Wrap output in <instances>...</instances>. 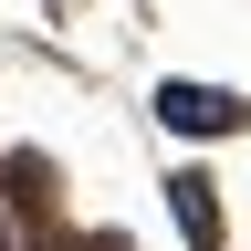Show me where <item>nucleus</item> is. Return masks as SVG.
Here are the masks:
<instances>
[{
    "mask_svg": "<svg viewBox=\"0 0 251 251\" xmlns=\"http://www.w3.org/2000/svg\"><path fill=\"white\" fill-rule=\"evenodd\" d=\"M157 126H168V136H241V126H251V105H241V94L230 84H157Z\"/></svg>",
    "mask_w": 251,
    "mask_h": 251,
    "instance_id": "nucleus-1",
    "label": "nucleus"
},
{
    "mask_svg": "<svg viewBox=\"0 0 251 251\" xmlns=\"http://www.w3.org/2000/svg\"><path fill=\"white\" fill-rule=\"evenodd\" d=\"M168 220L188 230V251H220V241H230V230H220V199H209V178H199V168H178V178H168Z\"/></svg>",
    "mask_w": 251,
    "mask_h": 251,
    "instance_id": "nucleus-2",
    "label": "nucleus"
},
{
    "mask_svg": "<svg viewBox=\"0 0 251 251\" xmlns=\"http://www.w3.org/2000/svg\"><path fill=\"white\" fill-rule=\"evenodd\" d=\"M0 251H21V241H11V220H0Z\"/></svg>",
    "mask_w": 251,
    "mask_h": 251,
    "instance_id": "nucleus-3",
    "label": "nucleus"
}]
</instances>
